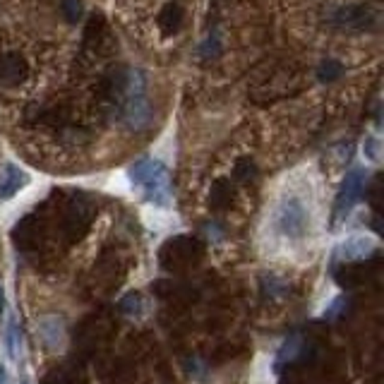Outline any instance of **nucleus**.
Listing matches in <instances>:
<instances>
[{
	"label": "nucleus",
	"mask_w": 384,
	"mask_h": 384,
	"mask_svg": "<svg viewBox=\"0 0 384 384\" xmlns=\"http://www.w3.org/2000/svg\"><path fill=\"white\" fill-rule=\"evenodd\" d=\"M132 185L139 187L142 197L156 206H170L173 197V182H170L168 168L156 158H142L130 168Z\"/></svg>",
	"instance_id": "obj_1"
},
{
	"label": "nucleus",
	"mask_w": 384,
	"mask_h": 384,
	"mask_svg": "<svg viewBox=\"0 0 384 384\" xmlns=\"http://www.w3.org/2000/svg\"><path fill=\"white\" fill-rule=\"evenodd\" d=\"M274 223H277V231L284 238H291V240H301V238L308 233L310 214H308L306 204H303L298 197H286L284 202L277 206Z\"/></svg>",
	"instance_id": "obj_2"
},
{
	"label": "nucleus",
	"mask_w": 384,
	"mask_h": 384,
	"mask_svg": "<svg viewBox=\"0 0 384 384\" xmlns=\"http://www.w3.org/2000/svg\"><path fill=\"white\" fill-rule=\"evenodd\" d=\"M120 106V123L132 132H142L154 123V111H151V103L147 99V91H139V94H127Z\"/></svg>",
	"instance_id": "obj_3"
},
{
	"label": "nucleus",
	"mask_w": 384,
	"mask_h": 384,
	"mask_svg": "<svg viewBox=\"0 0 384 384\" xmlns=\"http://www.w3.org/2000/svg\"><path fill=\"white\" fill-rule=\"evenodd\" d=\"M365 182H368V175H365L363 168H351L346 173L344 182H341V190L337 194V206H334V221H341L353 206L358 204V199L363 197Z\"/></svg>",
	"instance_id": "obj_4"
},
{
	"label": "nucleus",
	"mask_w": 384,
	"mask_h": 384,
	"mask_svg": "<svg viewBox=\"0 0 384 384\" xmlns=\"http://www.w3.org/2000/svg\"><path fill=\"white\" fill-rule=\"evenodd\" d=\"M29 77V65L20 53H5L0 58V84L3 87H17Z\"/></svg>",
	"instance_id": "obj_5"
},
{
	"label": "nucleus",
	"mask_w": 384,
	"mask_h": 384,
	"mask_svg": "<svg viewBox=\"0 0 384 384\" xmlns=\"http://www.w3.org/2000/svg\"><path fill=\"white\" fill-rule=\"evenodd\" d=\"M377 252V243L370 235H351L341 243L339 255L344 262H363Z\"/></svg>",
	"instance_id": "obj_6"
},
{
	"label": "nucleus",
	"mask_w": 384,
	"mask_h": 384,
	"mask_svg": "<svg viewBox=\"0 0 384 384\" xmlns=\"http://www.w3.org/2000/svg\"><path fill=\"white\" fill-rule=\"evenodd\" d=\"M27 182H29V175L24 173L20 166H15V163H8V166L3 168V173H0V202L15 197Z\"/></svg>",
	"instance_id": "obj_7"
},
{
	"label": "nucleus",
	"mask_w": 384,
	"mask_h": 384,
	"mask_svg": "<svg viewBox=\"0 0 384 384\" xmlns=\"http://www.w3.org/2000/svg\"><path fill=\"white\" fill-rule=\"evenodd\" d=\"M39 337L41 341L48 346V349H60L65 341V325H63V317H44V320L39 322Z\"/></svg>",
	"instance_id": "obj_8"
},
{
	"label": "nucleus",
	"mask_w": 384,
	"mask_h": 384,
	"mask_svg": "<svg viewBox=\"0 0 384 384\" xmlns=\"http://www.w3.org/2000/svg\"><path fill=\"white\" fill-rule=\"evenodd\" d=\"M373 20H375L373 10L365 8V5H351V8L339 10V15H337V24L349 27V29H365L373 24Z\"/></svg>",
	"instance_id": "obj_9"
},
{
	"label": "nucleus",
	"mask_w": 384,
	"mask_h": 384,
	"mask_svg": "<svg viewBox=\"0 0 384 384\" xmlns=\"http://www.w3.org/2000/svg\"><path fill=\"white\" fill-rule=\"evenodd\" d=\"M182 24V8L178 3H166L158 15V27L166 36H173Z\"/></svg>",
	"instance_id": "obj_10"
},
{
	"label": "nucleus",
	"mask_w": 384,
	"mask_h": 384,
	"mask_svg": "<svg viewBox=\"0 0 384 384\" xmlns=\"http://www.w3.org/2000/svg\"><path fill=\"white\" fill-rule=\"evenodd\" d=\"M5 349H8L12 361L20 358V351H22V329L17 325L15 317L8 320V327H5Z\"/></svg>",
	"instance_id": "obj_11"
},
{
	"label": "nucleus",
	"mask_w": 384,
	"mask_h": 384,
	"mask_svg": "<svg viewBox=\"0 0 384 384\" xmlns=\"http://www.w3.org/2000/svg\"><path fill=\"white\" fill-rule=\"evenodd\" d=\"M106 36V20L101 15H91L87 22V29H84V44L87 46H96L103 41Z\"/></svg>",
	"instance_id": "obj_12"
},
{
	"label": "nucleus",
	"mask_w": 384,
	"mask_h": 384,
	"mask_svg": "<svg viewBox=\"0 0 384 384\" xmlns=\"http://www.w3.org/2000/svg\"><path fill=\"white\" fill-rule=\"evenodd\" d=\"M344 75V65L339 63V60H325V63L320 65V70H317V77H320V82H334V79H339Z\"/></svg>",
	"instance_id": "obj_13"
},
{
	"label": "nucleus",
	"mask_w": 384,
	"mask_h": 384,
	"mask_svg": "<svg viewBox=\"0 0 384 384\" xmlns=\"http://www.w3.org/2000/svg\"><path fill=\"white\" fill-rule=\"evenodd\" d=\"M60 8H63L65 20H68L70 24H77L84 15L82 0H60Z\"/></svg>",
	"instance_id": "obj_14"
},
{
	"label": "nucleus",
	"mask_w": 384,
	"mask_h": 384,
	"mask_svg": "<svg viewBox=\"0 0 384 384\" xmlns=\"http://www.w3.org/2000/svg\"><path fill=\"white\" fill-rule=\"evenodd\" d=\"M228 199H231V187H228V182L219 180L216 185H214V190H211V204H214V206H226V204H228Z\"/></svg>",
	"instance_id": "obj_15"
},
{
	"label": "nucleus",
	"mask_w": 384,
	"mask_h": 384,
	"mask_svg": "<svg viewBox=\"0 0 384 384\" xmlns=\"http://www.w3.org/2000/svg\"><path fill=\"white\" fill-rule=\"evenodd\" d=\"M120 308H123V313H127L130 317H139L142 315V298H139V293L125 296V301L120 303Z\"/></svg>",
	"instance_id": "obj_16"
},
{
	"label": "nucleus",
	"mask_w": 384,
	"mask_h": 384,
	"mask_svg": "<svg viewBox=\"0 0 384 384\" xmlns=\"http://www.w3.org/2000/svg\"><path fill=\"white\" fill-rule=\"evenodd\" d=\"M363 151H365V156H368L370 161H377V158H380V142H377L375 137H368V139H365V144H363Z\"/></svg>",
	"instance_id": "obj_17"
},
{
	"label": "nucleus",
	"mask_w": 384,
	"mask_h": 384,
	"mask_svg": "<svg viewBox=\"0 0 384 384\" xmlns=\"http://www.w3.org/2000/svg\"><path fill=\"white\" fill-rule=\"evenodd\" d=\"M252 173H255V166H252V161H250V158H243V161H238V166H235V175H238V178L248 180Z\"/></svg>",
	"instance_id": "obj_18"
},
{
	"label": "nucleus",
	"mask_w": 384,
	"mask_h": 384,
	"mask_svg": "<svg viewBox=\"0 0 384 384\" xmlns=\"http://www.w3.org/2000/svg\"><path fill=\"white\" fill-rule=\"evenodd\" d=\"M202 56L204 58H211V56H219V39H206L204 41V48H202Z\"/></svg>",
	"instance_id": "obj_19"
},
{
	"label": "nucleus",
	"mask_w": 384,
	"mask_h": 384,
	"mask_svg": "<svg viewBox=\"0 0 384 384\" xmlns=\"http://www.w3.org/2000/svg\"><path fill=\"white\" fill-rule=\"evenodd\" d=\"M0 384H10V377H8V370H5V365H0Z\"/></svg>",
	"instance_id": "obj_20"
},
{
	"label": "nucleus",
	"mask_w": 384,
	"mask_h": 384,
	"mask_svg": "<svg viewBox=\"0 0 384 384\" xmlns=\"http://www.w3.org/2000/svg\"><path fill=\"white\" fill-rule=\"evenodd\" d=\"M3 310H5V291L3 286H0V315H3Z\"/></svg>",
	"instance_id": "obj_21"
},
{
	"label": "nucleus",
	"mask_w": 384,
	"mask_h": 384,
	"mask_svg": "<svg viewBox=\"0 0 384 384\" xmlns=\"http://www.w3.org/2000/svg\"><path fill=\"white\" fill-rule=\"evenodd\" d=\"M22 384H29V382H27V380H24V382H22Z\"/></svg>",
	"instance_id": "obj_22"
}]
</instances>
